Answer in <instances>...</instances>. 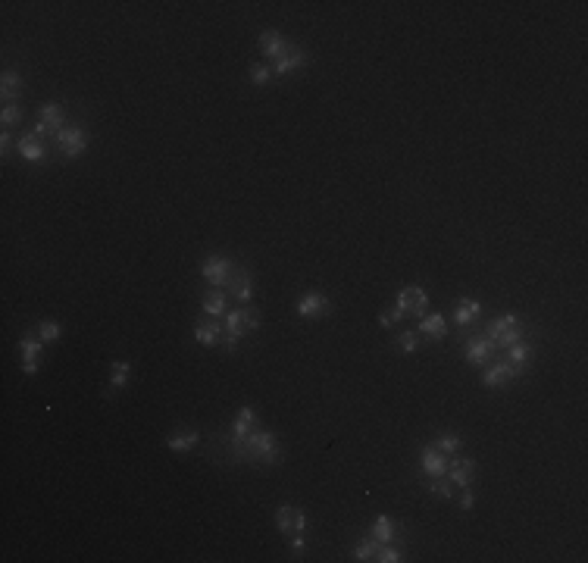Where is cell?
Segmentation results:
<instances>
[{
  "label": "cell",
  "mask_w": 588,
  "mask_h": 563,
  "mask_svg": "<svg viewBox=\"0 0 588 563\" xmlns=\"http://www.w3.org/2000/svg\"><path fill=\"white\" fill-rule=\"evenodd\" d=\"M241 460H250V463H282V447L275 441V432L269 429H250L248 439H244L241 447Z\"/></svg>",
  "instance_id": "1"
},
{
  "label": "cell",
  "mask_w": 588,
  "mask_h": 563,
  "mask_svg": "<svg viewBox=\"0 0 588 563\" xmlns=\"http://www.w3.org/2000/svg\"><path fill=\"white\" fill-rule=\"evenodd\" d=\"M485 332H488L485 338L495 341V347H510L517 341H523V322H520L517 313H504L497 320H491Z\"/></svg>",
  "instance_id": "2"
},
{
  "label": "cell",
  "mask_w": 588,
  "mask_h": 563,
  "mask_svg": "<svg viewBox=\"0 0 588 563\" xmlns=\"http://www.w3.org/2000/svg\"><path fill=\"white\" fill-rule=\"evenodd\" d=\"M223 326H226V332H229V335L241 338L244 332L260 329V313H257L254 307H235V310H229V313L223 316Z\"/></svg>",
  "instance_id": "3"
},
{
  "label": "cell",
  "mask_w": 588,
  "mask_h": 563,
  "mask_svg": "<svg viewBox=\"0 0 588 563\" xmlns=\"http://www.w3.org/2000/svg\"><path fill=\"white\" fill-rule=\"evenodd\" d=\"M66 129V113L59 104H44L38 110V125H35V135H53L57 138L59 131Z\"/></svg>",
  "instance_id": "4"
},
{
  "label": "cell",
  "mask_w": 588,
  "mask_h": 563,
  "mask_svg": "<svg viewBox=\"0 0 588 563\" xmlns=\"http://www.w3.org/2000/svg\"><path fill=\"white\" fill-rule=\"evenodd\" d=\"M294 313L304 316V320H320V316L332 313V304H329V297L320 295V291H307L301 301L294 304Z\"/></svg>",
  "instance_id": "5"
},
{
  "label": "cell",
  "mask_w": 588,
  "mask_h": 563,
  "mask_svg": "<svg viewBox=\"0 0 588 563\" xmlns=\"http://www.w3.org/2000/svg\"><path fill=\"white\" fill-rule=\"evenodd\" d=\"M57 145H59V151L66 154V157H79V154H85V147H88V135H85V129L82 125H66L63 131L57 135Z\"/></svg>",
  "instance_id": "6"
},
{
  "label": "cell",
  "mask_w": 588,
  "mask_h": 563,
  "mask_svg": "<svg viewBox=\"0 0 588 563\" xmlns=\"http://www.w3.org/2000/svg\"><path fill=\"white\" fill-rule=\"evenodd\" d=\"M520 369L513 367V363H507V360H497V363H488L485 367V376H482V385L485 388H504L507 382H513V379H520Z\"/></svg>",
  "instance_id": "7"
},
{
  "label": "cell",
  "mask_w": 588,
  "mask_h": 563,
  "mask_svg": "<svg viewBox=\"0 0 588 563\" xmlns=\"http://www.w3.org/2000/svg\"><path fill=\"white\" fill-rule=\"evenodd\" d=\"M201 273H203V279L213 282V285H229V279H232V273H235V266H232L229 257L213 254V257H207V260H203Z\"/></svg>",
  "instance_id": "8"
},
{
  "label": "cell",
  "mask_w": 588,
  "mask_h": 563,
  "mask_svg": "<svg viewBox=\"0 0 588 563\" xmlns=\"http://www.w3.org/2000/svg\"><path fill=\"white\" fill-rule=\"evenodd\" d=\"M257 416H254V407H241L235 416V426H232V454H235L238 460H241V447H244V439H248V432L254 429Z\"/></svg>",
  "instance_id": "9"
},
{
  "label": "cell",
  "mask_w": 588,
  "mask_h": 563,
  "mask_svg": "<svg viewBox=\"0 0 588 563\" xmlns=\"http://www.w3.org/2000/svg\"><path fill=\"white\" fill-rule=\"evenodd\" d=\"M226 288L232 291V297H235L241 307H250V301H254V275H250L248 269H235Z\"/></svg>",
  "instance_id": "10"
},
{
  "label": "cell",
  "mask_w": 588,
  "mask_h": 563,
  "mask_svg": "<svg viewBox=\"0 0 588 563\" xmlns=\"http://www.w3.org/2000/svg\"><path fill=\"white\" fill-rule=\"evenodd\" d=\"M398 307L404 310V316H425V310H429V295H425V288H419V285H413V288H404L398 295Z\"/></svg>",
  "instance_id": "11"
},
{
  "label": "cell",
  "mask_w": 588,
  "mask_h": 563,
  "mask_svg": "<svg viewBox=\"0 0 588 563\" xmlns=\"http://www.w3.org/2000/svg\"><path fill=\"white\" fill-rule=\"evenodd\" d=\"M491 357H495V341L491 338L476 335V338L466 341V363H472V367H488Z\"/></svg>",
  "instance_id": "12"
},
{
  "label": "cell",
  "mask_w": 588,
  "mask_h": 563,
  "mask_svg": "<svg viewBox=\"0 0 588 563\" xmlns=\"http://www.w3.org/2000/svg\"><path fill=\"white\" fill-rule=\"evenodd\" d=\"M307 50L304 47H285V53H282L279 59L273 63V75H288V73H294V69H301V66H307Z\"/></svg>",
  "instance_id": "13"
},
{
  "label": "cell",
  "mask_w": 588,
  "mask_h": 563,
  "mask_svg": "<svg viewBox=\"0 0 588 563\" xmlns=\"http://www.w3.org/2000/svg\"><path fill=\"white\" fill-rule=\"evenodd\" d=\"M223 335H226V326L219 320H201V322H194V341L197 344H203V347H216L219 341H223Z\"/></svg>",
  "instance_id": "14"
},
{
  "label": "cell",
  "mask_w": 588,
  "mask_h": 563,
  "mask_svg": "<svg viewBox=\"0 0 588 563\" xmlns=\"http://www.w3.org/2000/svg\"><path fill=\"white\" fill-rule=\"evenodd\" d=\"M472 479H476V460L460 457V460H451V463H448V482L460 485V488H470Z\"/></svg>",
  "instance_id": "15"
},
{
  "label": "cell",
  "mask_w": 588,
  "mask_h": 563,
  "mask_svg": "<svg viewBox=\"0 0 588 563\" xmlns=\"http://www.w3.org/2000/svg\"><path fill=\"white\" fill-rule=\"evenodd\" d=\"M419 463H423V472L429 479H435V476H445L448 472V457L438 447H423V454H419Z\"/></svg>",
  "instance_id": "16"
},
{
  "label": "cell",
  "mask_w": 588,
  "mask_h": 563,
  "mask_svg": "<svg viewBox=\"0 0 588 563\" xmlns=\"http://www.w3.org/2000/svg\"><path fill=\"white\" fill-rule=\"evenodd\" d=\"M16 151H19V157H22V160H28V163H41V160L47 157L44 145L38 141V135H35V131H28V135H22V138H19V145H16Z\"/></svg>",
  "instance_id": "17"
},
{
  "label": "cell",
  "mask_w": 588,
  "mask_h": 563,
  "mask_svg": "<svg viewBox=\"0 0 588 563\" xmlns=\"http://www.w3.org/2000/svg\"><path fill=\"white\" fill-rule=\"evenodd\" d=\"M479 313H482V304H479L476 297H460L457 307H454V322H457L460 329H466L470 322L479 320Z\"/></svg>",
  "instance_id": "18"
},
{
  "label": "cell",
  "mask_w": 588,
  "mask_h": 563,
  "mask_svg": "<svg viewBox=\"0 0 588 563\" xmlns=\"http://www.w3.org/2000/svg\"><path fill=\"white\" fill-rule=\"evenodd\" d=\"M285 47H288V44L282 41V35L275 32V28H266V32L260 35V50H263V57L273 59V63L282 57V53H285Z\"/></svg>",
  "instance_id": "19"
},
{
  "label": "cell",
  "mask_w": 588,
  "mask_h": 563,
  "mask_svg": "<svg viewBox=\"0 0 588 563\" xmlns=\"http://www.w3.org/2000/svg\"><path fill=\"white\" fill-rule=\"evenodd\" d=\"M416 332H419V335H425V338H432V341L445 338V335H448V320H445V313H432V316H425V320L419 322Z\"/></svg>",
  "instance_id": "20"
},
{
  "label": "cell",
  "mask_w": 588,
  "mask_h": 563,
  "mask_svg": "<svg viewBox=\"0 0 588 563\" xmlns=\"http://www.w3.org/2000/svg\"><path fill=\"white\" fill-rule=\"evenodd\" d=\"M197 441H201V432H197V429H182L178 435H169V439H166V447L176 451V454H185V451H191Z\"/></svg>",
  "instance_id": "21"
},
{
  "label": "cell",
  "mask_w": 588,
  "mask_h": 563,
  "mask_svg": "<svg viewBox=\"0 0 588 563\" xmlns=\"http://www.w3.org/2000/svg\"><path fill=\"white\" fill-rule=\"evenodd\" d=\"M203 313H207L210 320H223V316L229 313V297H226L223 291H210V295L203 297Z\"/></svg>",
  "instance_id": "22"
},
{
  "label": "cell",
  "mask_w": 588,
  "mask_h": 563,
  "mask_svg": "<svg viewBox=\"0 0 588 563\" xmlns=\"http://www.w3.org/2000/svg\"><path fill=\"white\" fill-rule=\"evenodd\" d=\"M398 526H394V519L392 517H376V523L369 526V538H376L379 544H388V542H394V535H398Z\"/></svg>",
  "instance_id": "23"
},
{
  "label": "cell",
  "mask_w": 588,
  "mask_h": 563,
  "mask_svg": "<svg viewBox=\"0 0 588 563\" xmlns=\"http://www.w3.org/2000/svg\"><path fill=\"white\" fill-rule=\"evenodd\" d=\"M532 360V344H526V341H517V344L507 347V363H513V367L520 369V373L526 376V367H529Z\"/></svg>",
  "instance_id": "24"
},
{
  "label": "cell",
  "mask_w": 588,
  "mask_h": 563,
  "mask_svg": "<svg viewBox=\"0 0 588 563\" xmlns=\"http://www.w3.org/2000/svg\"><path fill=\"white\" fill-rule=\"evenodd\" d=\"M22 88H26V82H22L19 73H3V85H0V94H3V104H16L22 94Z\"/></svg>",
  "instance_id": "25"
},
{
  "label": "cell",
  "mask_w": 588,
  "mask_h": 563,
  "mask_svg": "<svg viewBox=\"0 0 588 563\" xmlns=\"http://www.w3.org/2000/svg\"><path fill=\"white\" fill-rule=\"evenodd\" d=\"M294 523H297V507H294V504H282L279 510H275V526H279V532L294 535Z\"/></svg>",
  "instance_id": "26"
},
{
  "label": "cell",
  "mask_w": 588,
  "mask_h": 563,
  "mask_svg": "<svg viewBox=\"0 0 588 563\" xmlns=\"http://www.w3.org/2000/svg\"><path fill=\"white\" fill-rule=\"evenodd\" d=\"M432 447H438V451L445 454V457H451V454H460V447H463V439H460L457 432H445V435H438Z\"/></svg>",
  "instance_id": "27"
},
{
  "label": "cell",
  "mask_w": 588,
  "mask_h": 563,
  "mask_svg": "<svg viewBox=\"0 0 588 563\" xmlns=\"http://www.w3.org/2000/svg\"><path fill=\"white\" fill-rule=\"evenodd\" d=\"M129 376H131V363L129 360L113 363V376H110V388H113V391H122V388L129 385Z\"/></svg>",
  "instance_id": "28"
},
{
  "label": "cell",
  "mask_w": 588,
  "mask_h": 563,
  "mask_svg": "<svg viewBox=\"0 0 588 563\" xmlns=\"http://www.w3.org/2000/svg\"><path fill=\"white\" fill-rule=\"evenodd\" d=\"M41 351H44V341H32V338L19 341V360L22 363H38Z\"/></svg>",
  "instance_id": "29"
},
{
  "label": "cell",
  "mask_w": 588,
  "mask_h": 563,
  "mask_svg": "<svg viewBox=\"0 0 588 563\" xmlns=\"http://www.w3.org/2000/svg\"><path fill=\"white\" fill-rule=\"evenodd\" d=\"M376 554H379V542H376V538H369V535H366L363 542L353 548V560H376Z\"/></svg>",
  "instance_id": "30"
},
{
  "label": "cell",
  "mask_w": 588,
  "mask_h": 563,
  "mask_svg": "<svg viewBox=\"0 0 588 563\" xmlns=\"http://www.w3.org/2000/svg\"><path fill=\"white\" fill-rule=\"evenodd\" d=\"M59 332H63V326H59L57 320H41L38 322V335H41V341H57L59 338Z\"/></svg>",
  "instance_id": "31"
},
{
  "label": "cell",
  "mask_w": 588,
  "mask_h": 563,
  "mask_svg": "<svg viewBox=\"0 0 588 563\" xmlns=\"http://www.w3.org/2000/svg\"><path fill=\"white\" fill-rule=\"evenodd\" d=\"M429 491L435 495V498H445V501H451V495H454V488L445 482V476H435V479H429Z\"/></svg>",
  "instance_id": "32"
},
{
  "label": "cell",
  "mask_w": 588,
  "mask_h": 563,
  "mask_svg": "<svg viewBox=\"0 0 588 563\" xmlns=\"http://www.w3.org/2000/svg\"><path fill=\"white\" fill-rule=\"evenodd\" d=\"M0 119H3V125H19V122H22V107H19V100H16V104H3V113H0Z\"/></svg>",
  "instance_id": "33"
},
{
  "label": "cell",
  "mask_w": 588,
  "mask_h": 563,
  "mask_svg": "<svg viewBox=\"0 0 588 563\" xmlns=\"http://www.w3.org/2000/svg\"><path fill=\"white\" fill-rule=\"evenodd\" d=\"M404 320V310L398 307V304H394V307H388V310H382V316H379V322L385 329H392V326H398V322Z\"/></svg>",
  "instance_id": "34"
},
{
  "label": "cell",
  "mask_w": 588,
  "mask_h": 563,
  "mask_svg": "<svg viewBox=\"0 0 588 563\" xmlns=\"http://www.w3.org/2000/svg\"><path fill=\"white\" fill-rule=\"evenodd\" d=\"M398 344H401V351L413 354V351L419 347V332H401V335H398Z\"/></svg>",
  "instance_id": "35"
},
{
  "label": "cell",
  "mask_w": 588,
  "mask_h": 563,
  "mask_svg": "<svg viewBox=\"0 0 588 563\" xmlns=\"http://www.w3.org/2000/svg\"><path fill=\"white\" fill-rule=\"evenodd\" d=\"M269 79H273V73H269V63H257L254 69H250V82H254V85H266Z\"/></svg>",
  "instance_id": "36"
},
{
  "label": "cell",
  "mask_w": 588,
  "mask_h": 563,
  "mask_svg": "<svg viewBox=\"0 0 588 563\" xmlns=\"http://www.w3.org/2000/svg\"><path fill=\"white\" fill-rule=\"evenodd\" d=\"M376 560H382V563H401L404 560V554H401V548H382L379 544V554H376Z\"/></svg>",
  "instance_id": "37"
},
{
  "label": "cell",
  "mask_w": 588,
  "mask_h": 563,
  "mask_svg": "<svg viewBox=\"0 0 588 563\" xmlns=\"http://www.w3.org/2000/svg\"><path fill=\"white\" fill-rule=\"evenodd\" d=\"M472 507H476V495H472L470 488L463 491V498H460V510H472Z\"/></svg>",
  "instance_id": "38"
},
{
  "label": "cell",
  "mask_w": 588,
  "mask_h": 563,
  "mask_svg": "<svg viewBox=\"0 0 588 563\" xmlns=\"http://www.w3.org/2000/svg\"><path fill=\"white\" fill-rule=\"evenodd\" d=\"M291 554H297V557L304 554V532H294V538H291Z\"/></svg>",
  "instance_id": "39"
},
{
  "label": "cell",
  "mask_w": 588,
  "mask_h": 563,
  "mask_svg": "<svg viewBox=\"0 0 588 563\" xmlns=\"http://www.w3.org/2000/svg\"><path fill=\"white\" fill-rule=\"evenodd\" d=\"M219 344H223L226 351H229V354H235V347H238V338H235V335H229V332H226V335H223V341H219Z\"/></svg>",
  "instance_id": "40"
},
{
  "label": "cell",
  "mask_w": 588,
  "mask_h": 563,
  "mask_svg": "<svg viewBox=\"0 0 588 563\" xmlns=\"http://www.w3.org/2000/svg\"><path fill=\"white\" fill-rule=\"evenodd\" d=\"M0 151H3V154L10 151V131H3V135H0Z\"/></svg>",
  "instance_id": "41"
},
{
  "label": "cell",
  "mask_w": 588,
  "mask_h": 563,
  "mask_svg": "<svg viewBox=\"0 0 588 563\" xmlns=\"http://www.w3.org/2000/svg\"><path fill=\"white\" fill-rule=\"evenodd\" d=\"M22 373H26V376H35V373H38V363H22Z\"/></svg>",
  "instance_id": "42"
}]
</instances>
